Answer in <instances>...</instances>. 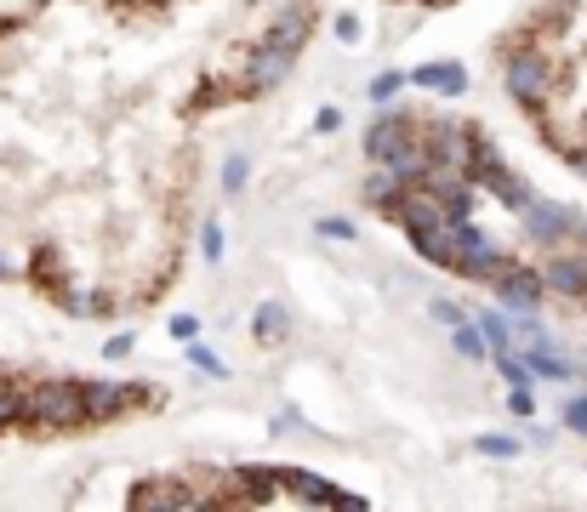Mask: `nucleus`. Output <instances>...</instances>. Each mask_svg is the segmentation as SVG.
<instances>
[{"label": "nucleus", "mask_w": 587, "mask_h": 512, "mask_svg": "<svg viewBox=\"0 0 587 512\" xmlns=\"http://www.w3.org/2000/svg\"><path fill=\"white\" fill-rule=\"evenodd\" d=\"M29 427L35 433H80V427H91L86 382H41V388H29Z\"/></svg>", "instance_id": "f257e3e1"}, {"label": "nucleus", "mask_w": 587, "mask_h": 512, "mask_svg": "<svg viewBox=\"0 0 587 512\" xmlns=\"http://www.w3.org/2000/svg\"><path fill=\"white\" fill-rule=\"evenodd\" d=\"M502 86H508V97L519 102V109L542 115V109H547V97L559 91L565 80H559V63H553L547 52H536V46H519V52L502 63Z\"/></svg>", "instance_id": "f03ea898"}, {"label": "nucleus", "mask_w": 587, "mask_h": 512, "mask_svg": "<svg viewBox=\"0 0 587 512\" xmlns=\"http://www.w3.org/2000/svg\"><path fill=\"white\" fill-rule=\"evenodd\" d=\"M576 217L570 205H553V199H531L525 211H519V233L531 239V246H547V251H559V246H576Z\"/></svg>", "instance_id": "7ed1b4c3"}, {"label": "nucleus", "mask_w": 587, "mask_h": 512, "mask_svg": "<svg viewBox=\"0 0 587 512\" xmlns=\"http://www.w3.org/2000/svg\"><path fill=\"white\" fill-rule=\"evenodd\" d=\"M416 120H411V109H382L371 126H366V154H371V165H394L411 143H416Z\"/></svg>", "instance_id": "20e7f679"}, {"label": "nucleus", "mask_w": 587, "mask_h": 512, "mask_svg": "<svg viewBox=\"0 0 587 512\" xmlns=\"http://www.w3.org/2000/svg\"><path fill=\"white\" fill-rule=\"evenodd\" d=\"M291 75V52H280V46H251L246 52V68H240V91L246 97H257V91H274L280 80Z\"/></svg>", "instance_id": "39448f33"}, {"label": "nucleus", "mask_w": 587, "mask_h": 512, "mask_svg": "<svg viewBox=\"0 0 587 512\" xmlns=\"http://www.w3.org/2000/svg\"><path fill=\"white\" fill-rule=\"evenodd\" d=\"M542 291H547V280H542V273H531V268H508L502 273V280H497V296H502V307H508V314H519V307H536L542 302Z\"/></svg>", "instance_id": "423d86ee"}, {"label": "nucleus", "mask_w": 587, "mask_h": 512, "mask_svg": "<svg viewBox=\"0 0 587 512\" xmlns=\"http://www.w3.org/2000/svg\"><path fill=\"white\" fill-rule=\"evenodd\" d=\"M542 280H547V291H559V296H587V257L565 246V257H553L542 268Z\"/></svg>", "instance_id": "0eeeda50"}, {"label": "nucleus", "mask_w": 587, "mask_h": 512, "mask_svg": "<svg viewBox=\"0 0 587 512\" xmlns=\"http://www.w3.org/2000/svg\"><path fill=\"white\" fill-rule=\"evenodd\" d=\"M411 86H428L439 97H463L468 91V68L463 63H422V68H411Z\"/></svg>", "instance_id": "6e6552de"}, {"label": "nucleus", "mask_w": 587, "mask_h": 512, "mask_svg": "<svg viewBox=\"0 0 587 512\" xmlns=\"http://www.w3.org/2000/svg\"><path fill=\"white\" fill-rule=\"evenodd\" d=\"M263 41H269V46H280V52H291V57H297V46L308 41V12H303V7H297V12H285V18H280V23H274V29L263 34Z\"/></svg>", "instance_id": "1a4fd4ad"}, {"label": "nucleus", "mask_w": 587, "mask_h": 512, "mask_svg": "<svg viewBox=\"0 0 587 512\" xmlns=\"http://www.w3.org/2000/svg\"><path fill=\"white\" fill-rule=\"evenodd\" d=\"M450 348L463 359H491V336H485V325L463 319V325H450Z\"/></svg>", "instance_id": "9d476101"}, {"label": "nucleus", "mask_w": 587, "mask_h": 512, "mask_svg": "<svg viewBox=\"0 0 587 512\" xmlns=\"http://www.w3.org/2000/svg\"><path fill=\"white\" fill-rule=\"evenodd\" d=\"M0 427H29V388H12L0 375Z\"/></svg>", "instance_id": "9b49d317"}, {"label": "nucleus", "mask_w": 587, "mask_h": 512, "mask_svg": "<svg viewBox=\"0 0 587 512\" xmlns=\"http://www.w3.org/2000/svg\"><path fill=\"white\" fill-rule=\"evenodd\" d=\"M285 302H263V307H257V319H251V330H257V341H269V348H274V341L285 336Z\"/></svg>", "instance_id": "f8f14e48"}, {"label": "nucleus", "mask_w": 587, "mask_h": 512, "mask_svg": "<svg viewBox=\"0 0 587 512\" xmlns=\"http://www.w3.org/2000/svg\"><path fill=\"white\" fill-rule=\"evenodd\" d=\"M491 359H497V370L508 375V388H531V382H536V364H531V359H519L513 348H497Z\"/></svg>", "instance_id": "ddd939ff"}, {"label": "nucleus", "mask_w": 587, "mask_h": 512, "mask_svg": "<svg viewBox=\"0 0 587 512\" xmlns=\"http://www.w3.org/2000/svg\"><path fill=\"white\" fill-rule=\"evenodd\" d=\"M479 325H485V336H491V353L513 341V319H508V307H502V314H479Z\"/></svg>", "instance_id": "4468645a"}, {"label": "nucleus", "mask_w": 587, "mask_h": 512, "mask_svg": "<svg viewBox=\"0 0 587 512\" xmlns=\"http://www.w3.org/2000/svg\"><path fill=\"white\" fill-rule=\"evenodd\" d=\"M246 183H251V160H246V154H235V160L222 165V188H228V194H240Z\"/></svg>", "instance_id": "2eb2a0df"}, {"label": "nucleus", "mask_w": 587, "mask_h": 512, "mask_svg": "<svg viewBox=\"0 0 587 512\" xmlns=\"http://www.w3.org/2000/svg\"><path fill=\"white\" fill-rule=\"evenodd\" d=\"M188 364H200L206 375H228V364H222V359L206 348V341H188Z\"/></svg>", "instance_id": "dca6fc26"}, {"label": "nucleus", "mask_w": 587, "mask_h": 512, "mask_svg": "<svg viewBox=\"0 0 587 512\" xmlns=\"http://www.w3.org/2000/svg\"><path fill=\"white\" fill-rule=\"evenodd\" d=\"M400 86H405V75H394V68H388V75H377V80H371V102H394V97H400Z\"/></svg>", "instance_id": "f3484780"}, {"label": "nucleus", "mask_w": 587, "mask_h": 512, "mask_svg": "<svg viewBox=\"0 0 587 512\" xmlns=\"http://www.w3.org/2000/svg\"><path fill=\"white\" fill-rule=\"evenodd\" d=\"M200 257H206V262H222V228H217V222L200 228Z\"/></svg>", "instance_id": "a211bd4d"}, {"label": "nucleus", "mask_w": 587, "mask_h": 512, "mask_svg": "<svg viewBox=\"0 0 587 512\" xmlns=\"http://www.w3.org/2000/svg\"><path fill=\"white\" fill-rule=\"evenodd\" d=\"M474 450H479V456H513L519 444H513V438H497V433H485V438H474Z\"/></svg>", "instance_id": "6ab92c4d"}, {"label": "nucleus", "mask_w": 587, "mask_h": 512, "mask_svg": "<svg viewBox=\"0 0 587 512\" xmlns=\"http://www.w3.org/2000/svg\"><path fill=\"white\" fill-rule=\"evenodd\" d=\"M314 228H319V239H354V222H348V217H319Z\"/></svg>", "instance_id": "aec40b11"}, {"label": "nucleus", "mask_w": 587, "mask_h": 512, "mask_svg": "<svg viewBox=\"0 0 587 512\" xmlns=\"http://www.w3.org/2000/svg\"><path fill=\"white\" fill-rule=\"evenodd\" d=\"M428 319H439V325H463L468 314H463L456 302H428Z\"/></svg>", "instance_id": "412c9836"}, {"label": "nucleus", "mask_w": 587, "mask_h": 512, "mask_svg": "<svg viewBox=\"0 0 587 512\" xmlns=\"http://www.w3.org/2000/svg\"><path fill=\"white\" fill-rule=\"evenodd\" d=\"M565 427L587 433V399H570V404H565Z\"/></svg>", "instance_id": "4be33fe9"}, {"label": "nucleus", "mask_w": 587, "mask_h": 512, "mask_svg": "<svg viewBox=\"0 0 587 512\" xmlns=\"http://www.w3.org/2000/svg\"><path fill=\"white\" fill-rule=\"evenodd\" d=\"M337 41H348V46L360 41V18H354V12H343V18H337Z\"/></svg>", "instance_id": "5701e85b"}, {"label": "nucleus", "mask_w": 587, "mask_h": 512, "mask_svg": "<svg viewBox=\"0 0 587 512\" xmlns=\"http://www.w3.org/2000/svg\"><path fill=\"white\" fill-rule=\"evenodd\" d=\"M172 330H177V336H200V319H188V314H177V319H172Z\"/></svg>", "instance_id": "b1692460"}, {"label": "nucleus", "mask_w": 587, "mask_h": 512, "mask_svg": "<svg viewBox=\"0 0 587 512\" xmlns=\"http://www.w3.org/2000/svg\"><path fill=\"white\" fill-rule=\"evenodd\" d=\"M314 126H319V131H337V126H343V115H337V109H319V120H314Z\"/></svg>", "instance_id": "393cba45"}, {"label": "nucleus", "mask_w": 587, "mask_h": 512, "mask_svg": "<svg viewBox=\"0 0 587 512\" xmlns=\"http://www.w3.org/2000/svg\"><path fill=\"white\" fill-rule=\"evenodd\" d=\"M7 273H12V262H7V257H0V280H7Z\"/></svg>", "instance_id": "a878e982"}]
</instances>
